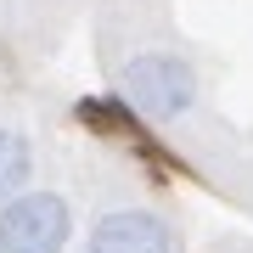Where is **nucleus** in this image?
Instances as JSON below:
<instances>
[{"label":"nucleus","mask_w":253,"mask_h":253,"mask_svg":"<svg viewBox=\"0 0 253 253\" xmlns=\"http://www.w3.org/2000/svg\"><path fill=\"white\" fill-rule=\"evenodd\" d=\"M118 101L146 124H180L203 107L197 68L174 51H135L118 68Z\"/></svg>","instance_id":"1"},{"label":"nucleus","mask_w":253,"mask_h":253,"mask_svg":"<svg viewBox=\"0 0 253 253\" xmlns=\"http://www.w3.org/2000/svg\"><path fill=\"white\" fill-rule=\"evenodd\" d=\"M73 208L62 191L23 186L11 203H0V253H68Z\"/></svg>","instance_id":"2"},{"label":"nucleus","mask_w":253,"mask_h":253,"mask_svg":"<svg viewBox=\"0 0 253 253\" xmlns=\"http://www.w3.org/2000/svg\"><path fill=\"white\" fill-rule=\"evenodd\" d=\"M84 253H174V225L158 208H113L90 225Z\"/></svg>","instance_id":"3"},{"label":"nucleus","mask_w":253,"mask_h":253,"mask_svg":"<svg viewBox=\"0 0 253 253\" xmlns=\"http://www.w3.org/2000/svg\"><path fill=\"white\" fill-rule=\"evenodd\" d=\"M28 174H34V141H28L23 129L0 124V203L17 197L28 186Z\"/></svg>","instance_id":"4"}]
</instances>
